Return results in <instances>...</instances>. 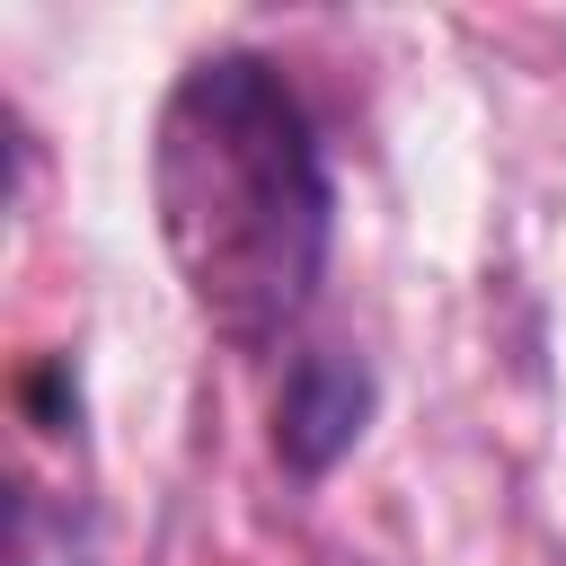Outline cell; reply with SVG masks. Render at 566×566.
Masks as SVG:
<instances>
[{
	"label": "cell",
	"instance_id": "obj_1",
	"mask_svg": "<svg viewBox=\"0 0 566 566\" xmlns=\"http://www.w3.org/2000/svg\"><path fill=\"white\" fill-rule=\"evenodd\" d=\"M159 239L186 274V301L230 345H283L327 274V159L310 106L265 53H203L177 71L150 133Z\"/></svg>",
	"mask_w": 566,
	"mask_h": 566
},
{
	"label": "cell",
	"instance_id": "obj_2",
	"mask_svg": "<svg viewBox=\"0 0 566 566\" xmlns=\"http://www.w3.org/2000/svg\"><path fill=\"white\" fill-rule=\"evenodd\" d=\"M363 407H371L363 363H345V354H301L292 380H283V407H274V451H283L292 469H327V460L363 433Z\"/></svg>",
	"mask_w": 566,
	"mask_h": 566
}]
</instances>
